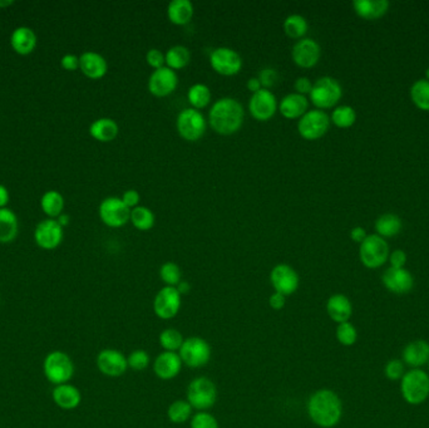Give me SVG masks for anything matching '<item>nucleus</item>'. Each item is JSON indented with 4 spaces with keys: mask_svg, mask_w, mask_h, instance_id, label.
I'll return each instance as SVG.
<instances>
[{
    "mask_svg": "<svg viewBox=\"0 0 429 428\" xmlns=\"http://www.w3.org/2000/svg\"><path fill=\"white\" fill-rule=\"evenodd\" d=\"M52 398L57 407L64 411H73L80 407L82 393L80 389L71 383L55 386L52 391Z\"/></svg>",
    "mask_w": 429,
    "mask_h": 428,
    "instance_id": "obj_25",
    "label": "nucleus"
},
{
    "mask_svg": "<svg viewBox=\"0 0 429 428\" xmlns=\"http://www.w3.org/2000/svg\"><path fill=\"white\" fill-rule=\"evenodd\" d=\"M127 363H128V368L141 372L150 366L151 357L143 349H136L127 357Z\"/></svg>",
    "mask_w": 429,
    "mask_h": 428,
    "instance_id": "obj_44",
    "label": "nucleus"
},
{
    "mask_svg": "<svg viewBox=\"0 0 429 428\" xmlns=\"http://www.w3.org/2000/svg\"><path fill=\"white\" fill-rule=\"evenodd\" d=\"M179 84V77L171 68L162 67L153 71L148 78V91L156 97H167L173 93Z\"/></svg>",
    "mask_w": 429,
    "mask_h": 428,
    "instance_id": "obj_19",
    "label": "nucleus"
},
{
    "mask_svg": "<svg viewBox=\"0 0 429 428\" xmlns=\"http://www.w3.org/2000/svg\"><path fill=\"white\" fill-rule=\"evenodd\" d=\"M322 49L317 40L303 38L297 40L291 51L292 62L300 68L315 67L320 60Z\"/></svg>",
    "mask_w": 429,
    "mask_h": 428,
    "instance_id": "obj_20",
    "label": "nucleus"
},
{
    "mask_svg": "<svg viewBox=\"0 0 429 428\" xmlns=\"http://www.w3.org/2000/svg\"><path fill=\"white\" fill-rule=\"evenodd\" d=\"M399 391L405 403L419 406L429 400V373L423 368L408 369L399 381Z\"/></svg>",
    "mask_w": 429,
    "mask_h": 428,
    "instance_id": "obj_3",
    "label": "nucleus"
},
{
    "mask_svg": "<svg viewBox=\"0 0 429 428\" xmlns=\"http://www.w3.org/2000/svg\"><path fill=\"white\" fill-rule=\"evenodd\" d=\"M80 69L89 80H100L106 75L108 64L103 55L89 51L80 55Z\"/></svg>",
    "mask_w": 429,
    "mask_h": 428,
    "instance_id": "obj_26",
    "label": "nucleus"
},
{
    "mask_svg": "<svg viewBox=\"0 0 429 428\" xmlns=\"http://www.w3.org/2000/svg\"><path fill=\"white\" fill-rule=\"evenodd\" d=\"M146 62L148 63L150 67H152L155 71L159 68L165 67L166 57L165 53L162 51H159L157 48L150 49L146 54Z\"/></svg>",
    "mask_w": 429,
    "mask_h": 428,
    "instance_id": "obj_47",
    "label": "nucleus"
},
{
    "mask_svg": "<svg viewBox=\"0 0 429 428\" xmlns=\"http://www.w3.org/2000/svg\"><path fill=\"white\" fill-rule=\"evenodd\" d=\"M384 288L392 294L405 295L414 288V276L405 268H388L382 275Z\"/></svg>",
    "mask_w": 429,
    "mask_h": 428,
    "instance_id": "obj_18",
    "label": "nucleus"
},
{
    "mask_svg": "<svg viewBox=\"0 0 429 428\" xmlns=\"http://www.w3.org/2000/svg\"><path fill=\"white\" fill-rule=\"evenodd\" d=\"M326 313L331 321L337 324L350 321L353 315V303L347 295L333 294L326 301Z\"/></svg>",
    "mask_w": 429,
    "mask_h": 428,
    "instance_id": "obj_24",
    "label": "nucleus"
},
{
    "mask_svg": "<svg viewBox=\"0 0 429 428\" xmlns=\"http://www.w3.org/2000/svg\"><path fill=\"white\" fill-rule=\"evenodd\" d=\"M76 372L74 362L69 355L62 350L48 353L43 361V373L46 381L54 386L69 383Z\"/></svg>",
    "mask_w": 429,
    "mask_h": 428,
    "instance_id": "obj_4",
    "label": "nucleus"
},
{
    "mask_svg": "<svg viewBox=\"0 0 429 428\" xmlns=\"http://www.w3.org/2000/svg\"><path fill=\"white\" fill-rule=\"evenodd\" d=\"M279 103L275 94L270 89H260L251 96L249 100V111L251 116L256 121L265 122L269 121L277 114Z\"/></svg>",
    "mask_w": 429,
    "mask_h": 428,
    "instance_id": "obj_16",
    "label": "nucleus"
},
{
    "mask_svg": "<svg viewBox=\"0 0 429 428\" xmlns=\"http://www.w3.org/2000/svg\"><path fill=\"white\" fill-rule=\"evenodd\" d=\"M122 201L125 202V206L127 208H137L139 206V201H141V196H139V191H136V190H127L125 194L122 195Z\"/></svg>",
    "mask_w": 429,
    "mask_h": 428,
    "instance_id": "obj_52",
    "label": "nucleus"
},
{
    "mask_svg": "<svg viewBox=\"0 0 429 428\" xmlns=\"http://www.w3.org/2000/svg\"><path fill=\"white\" fill-rule=\"evenodd\" d=\"M343 96V88L333 77H322L313 84L309 98L317 109L333 108Z\"/></svg>",
    "mask_w": 429,
    "mask_h": 428,
    "instance_id": "obj_6",
    "label": "nucleus"
},
{
    "mask_svg": "<svg viewBox=\"0 0 429 428\" xmlns=\"http://www.w3.org/2000/svg\"><path fill=\"white\" fill-rule=\"evenodd\" d=\"M60 66L68 72L77 71L80 68V57H77L76 54H66L60 60Z\"/></svg>",
    "mask_w": 429,
    "mask_h": 428,
    "instance_id": "obj_50",
    "label": "nucleus"
},
{
    "mask_svg": "<svg viewBox=\"0 0 429 428\" xmlns=\"http://www.w3.org/2000/svg\"><path fill=\"white\" fill-rule=\"evenodd\" d=\"M184 363L181 361V357L176 352H162L159 353L155 363H153V372L162 381H171L180 375Z\"/></svg>",
    "mask_w": 429,
    "mask_h": 428,
    "instance_id": "obj_22",
    "label": "nucleus"
},
{
    "mask_svg": "<svg viewBox=\"0 0 429 428\" xmlns=\"http://www.w3.org/2000/svg\"><path fill=\"white\" fill-rule=\"evenodd\" d=\"M313 82H311L308 77H299L295 83H294V88H295V93L301 94V96H306V94H310L311 89H313Z\"/></svg>",
    "mask_w": 429,
    "mask_h": 428,
    "instance_id": "obj_51",
    "label": "nucleus"
},
{
    "mask_svg": "<svg viewBox=\"0 0 429 428\" xmlns=\"http://www.w3.org/2000/svg\"><path fill=\"white\" fill-rule=\"evenodd\" d=\"M308 20L300 14H291L284 20V32L292 39H303L308 33Z\"/></svg>",
    "mask_w": 429,
    "mask_h": 428,
    "instance_id": "obj_36",
    "label": "nucleus"
},
{
    "mask_svg": "<svg viewBox=\"0 0 429 428\" xmlns=\"http://www.w3.org/2000/svg\"><path fill=\"white\" fill-rule=\"evenodd\" d=\"M403 363L410 369H419L426 367L429 362V341L424 339H414L405 344L402 350Z\"/></svg>",
    "mask_w": 429,
    "mask_h": 428,
    "instance_id": "obj_21",
    "label": "nucleus"
},
{
    "mask_svg": "<svg viewBox=\"0 0 429 428\" xmlns=\"http://www.w3.org/2000/svg\"><path fill=\"white\" fill-rule=\"evenodd\" d=\"M270 283L277 293L289 296L299 288L300 278L297 270L288 264H277L270 273Z\"/></svg>",
    "mask_w": 429,
    "mask_h": 428,
    "instance_id": "obj_14",
    "label": "nucleus"
},
{
    "mask_svg": "<svg viewBox=\"0 0 429 428\" xmlns=\"http://www.w3.org/2000/svg\"><path fill=\"white\" fill-rule=\"evenodd\" d=\"M285 304H286V296H284V295L277 293V292H274L270 295L269 305H270L271 309L281 310V309H284Z\"/></svg>",
    "mask_w": 429,
    "mask_h": 428,
    "instance_id": "obj_53",
    "label": "nucleus"
},
{
    "mask_svg": "<svg viewBox=\"0 0 429 428\" xmlns=\"http://www.w3.org/2000/svg\"><path fill=\"white\" fill-rule=\"evenodd\" d=\"M119 132L117 122L108 117L98 118L89 126V134L99 142H111L119 136Z\"/></svg>",
    "mask_w": 429,
    "mask_h": 428,
    "instance_id": "obj_31",
    "label": "nucleus"
},
{
    "mask_svg": "<svg viewBox=\"0 0 429 428\" xmlns=\"http://www.w3.org/2000/svg\"><path fill=\"white\" fill-rule=\"evenodd\" d=\"M176 127L180 136L189 142H196L205 134L207 122L204 114L195 108L182 109L177 116Z\"/></svg>",
    "mask_w": 429,
    "mask_h": 428,
    "instance_id": "obj_9",
    "label": "nucleus"
},
{
    "mask_svg": "<svg viewBox=\"0 0 429 428\" xmlns=\"http://www.w3.org/2000/svg\"><path fill=\"white\" fill-rule=\"evenodd\" d=\"M191 428H220V426L218 420L211 413L205 411L192 416Z\"/></svg>",
    "mask_w": 429,
    "mask_h": 428,
    "instance_id": "obj_46",
    "label": "nucleus"
},
{
    "mask_svg": "<svg viewBox=\"0 0 429 428\" xmlns=\"http://www.w3.org/2000/svg\"><path fill=\"white\" fill-rule=\"evenodd\" d=\"M102 222L110 228H122L131 217V208H127L121 197H107L100 202L98 208Z\"/></svg>",
    "mask_w": 429,
    "mask_h": 428,
    "instance_id": "obj_11",
    "label": "nucleus"
},
{
    "mask_svg": "<svg viewBox=\"0 0 429 428\" xmlns=\"http://www.w3.org/2000/svg\"><path fill=\"white\" fill-rule=\"evenodd\" d=\"M426 77H427L426 80H429V67L428 69H427V72H426Z\"/></svg>",
    "mask_w": 429,
    "mask_h": 428,
    "instance_id": "obj_60",
    "label": "nucleus"
},
{
    "mask_svg": "<svg viewBox=\"0 0 429 428\" xmlns=\"http://www.w3.org/2000/svg\"><path fill=\"white\" fill-rule=\"evenodd\" d=\"M9 202V191L6 186L0 185V208H4Z\"/></svg>",
    "mask_w": 429,
    "mask_h": 428,
    "instance_id": "obj_56",
    "label": "nucleus"
},
{
    "mask_svg": "<svg viewBox=\"0 0 429 428\" xmlns=\"http://www.w3.org/2000/svg\"><path fill=\"white\" fill-rule=\"evenodd\" d=\"M34 240L40 249L54 250L63 241V228L55 219L43 220L35 228Z\"/></svg>",
    "mask_w": 429,
    "mask_h": 428,
    "instance_id": "obj_17",
    "label": "nucleus"
},
{
    "mask_svg": "<svg viewBox=\"0 0 429 428\" xmlns=\"http://www.w3.org/2000/svg\"><path fill=\"white\" fill-rule=\"evenodd\" d=\"M246 87L252 94L256 93L260 89H263L261 82L258 77H251L250 80H247V83H246Z\"/></svg>",
    "mask_w": 429,
    "mask_h": 428,
    "instance_id": "obj_55",
    "label": "nucleus"
},
{
    "mask_svg": "<svg viewBox=\"0 0 429 428\" xmlns=\"http://www.w3.org/2000/svg\"><path fill=\"white\" fill-rule=\"evenodd\" d=\"M187 401L192 409L205 412L212 409L218 401V387L207 377H198L192 380L187 387Z\"/></svg>",
    "mask_w": 429,
    "mask_h": 428,
    "instance_id": "obj_5",
    "label": "nucleus"
},
{
    "mask_svg": "<svg viewBox=\"0 0 429 428\" xmlns=\"http://www.w3.org/2000/svg\"><path fill=\"white\" fill-rule=\"evenodd\" d=\"M19 231L17 215L10 208H0V244L13 242Z\"/></svg>",
    "mask_w": 429,
    "mask_h": 428,
    "instance_id": "obj_29",
    "label": "nucleus"
},
{
    "mask_svg": "<svg viewBox=\"0 0 429 428\" xmlns=\"http://www.w3.org/2000/svg\"><path fill=\"white\" fill-rule=\"evenodd\" d=\"M179 355L189 368H202L211 359V346L201 337H189L185 338Z\"/></svg>",
    "mask_w": 429,
    "mask_h": 428,
    "instance_id": "obj_7",
    "label": "nucleus"
},
{
    "mask_svg": "<svg viewBox=\"0 0 429 428\" xmlns=\"http://www.w3.org/2000/svg\"><path fill=\"white\" fill-rule=\"evenodd\" d=\"M258 78L261 82L263 88L269 89V88L277 84V82L279 80V73H277V69H274V68H264V69H261Z\"/></svg>",
    "mask_w": 429,
    "mask_h": 428,
    "instance_id": "obj_48",
    "label": "nucleus"
},
{
    "mask_svg": "<svg viewBox=\"0 0 429 428\" xmlns=\"http://www.w3.org/2000/svg\"><path fill=\"white\" fill-rule=\"evenodd\" d=\"M13 0H0V9H4V8H9L10 6H13Z\"/></svg>",
    "mask_w": 429,
    "mask_h": 428,
    "instance_id": "obj_59",
    "label": "nucleus"
},
{
    "mask_svg": "<svg viewBox=\"0 0 429 428\" xmlns=\"http://www.w3.org/2000/svg\"><path fill=\"white\" fill-rule=\"evenodd\" d=\"M40 208L43 210V213L49 216L51 219L58 217L60 214H63V208H64V199L63 196L55 191L51 190L46 191V194L42 196L40 199Z\"/></svg>",
    "mask_w": 429,
    "mask_h": 428,
    "instance_id": "obj_33",
    "label": "nucleus"
},
{
    "mask_svg": "<svg viewBox=\"0 0 429 428\" xmlns=\"http://www.w3.org/2000/svg\"><path fill=\"white\" fill-rule=\"evenodd\" d=\"M192 409L191 404L189 403L187 400H177V401L172 402L167 409V417L168 420L175 423V425H181L185 422L191 420Z\"/></svg>",
    "mask_w": 429,
    "mask_h": 428,
    "instance_id": "obj_37",
    "label": "nucleus"
},
{
    "mask_svg": "<svg viewBox=\"0 0 429 428\" xmlns=\"http://www.w3.org/2000/svg\"><path fill=\"white\" fill-rule=\"evenodd\" d=\"M159 278L166 287H177L182 280V273L177 264L167 261L159 268Z\"/></svg>",
    "mask_w": 429,
    "mask_h": 428,
    "instance_id": "obj_43",
    "label": "nucleus"
},
{
    "mask_svg": "<svg viewBox=\"0 0 429 428\" xmlns=\"http://www.w3.org/2000/svg\"><path fill=\"white\" fill-rule=\"evenodd\" d=\"M195 9L190 0H172L167 7V17L175 26H185L190 23Z\"/></svg>",
    "mask_w": 429,
    "mask_h": 428,
    "instance_id": "obj_30",
    "label": "nucleus"
},
{
    "mask_svg": "<svg viewBox=\"0 0 429 428\" xmlns=\"http://www.w3.org/2000/svg\"><path fill=\"white\" fill-rule=\"evenodd\" d=\"M176 289L179 290V293L181 295L189 294L190 293V290H191V285H190V283L189 281L181 280L179 285L176 287Z\"/></svg>",
    "mask_w": 429,
    "mask_h": 428,
    "instance_id": "obj_57",
    "label": "nucleus"
},
{
    "mask_svg": "<svg viewBox=\"0 0 429 428\" xmlns=\"http://www.w3.org/2000/svg\"><path fill=\"white\" fill-rule=\"evenodd\" d=\"M96 363L99 372L111 378H119L128 369L127 357L117 349H102L97 355Z\"/></svg>",
    "mask_w": 429,
    "mask_h": 428,
    "instance_id": "obj_15",
    "label": "nucleus"
},
{
    "mask_svg": "<svg viewBox=\"0 0 429 428\" xmlns=\"http://www.w3.org/2000/svg\"><path fill=\"white\" fill-rule=\"evenodd\" d=\"M367 236H368L367 231L362 226H356V228L351 229V231H350V239L354 242H358V244H362L367 239Z\"/></svg>",
    "mask_w": 429,
    "mask_h": 428,
    "instance_id": "obj_54",
    "label": "nucleus"
},
{
    "mask_svg": "<svg viewBox=\"0 0 429 428\" xmlns=\"http://www.w3.org/2000/svg\"><path fill=\"white\" fill-rule=\"evenodd\" d=\"M279 111L288 120H300L309 111V100L295 92L286 94L279 103Z\"/></svg>",
    "mask_w": 429,
    "mask_h": 428,
    "instance_id": "obj_23",
    "label": "nucleus"
},
{
    "mask_svg": "<svg viewBox=\"0 0 429 428\" xmlns=\"http://www.w3.org/2000/svg\"><path fill=\"white\" fill-rule=\"evenodd\" d=\"M159 341V346L164 348L165 352H176L177 353L182 347L185 338L177 329L167 328L161 332Z\"/></svg>",
    "mask_w": 429,
    "mask_h": 428,
    "instance_id": "obj_39",
    "label": "nucleus"
},
{
    "mask_svg": "<svg viewBox=\"0 0 429 428\" xmlns=\"http://www.w3.org/2000/svg\"><path fill=\"white\" fill-rule=\"evenodd\" d=\"M356 13L365 20L382 18L388 12L389 1L387 0H356L353 3Z\"/></svg>",
    "mask_w": 429,
    "mask_h": 428,
    "instance_id": "obj_28",
    "label": "nucleus"
},
{
    "mask_svg": "<svg viewBox=\"0 0 429 428\" xmlns=\"http://www.w3.org/2000/svg\"><path fill=\"white\" fill-rule=\"evenodd\" d=\"M427 368H428V373H429V362H428V364H427Z\"/></svg>",
    "mask_w": 429,
    "mask_h": 428,
    "instance_id": "obj_61",
    "label": "nucleus"
},
{
    "mask_svg": "<svg viewBox=\"0 0 429 428\" xmlns=\"http://www.w3.org/2000/svg\"><path fill=\"white\" fill-rule=\"evenodd\" d=\"M357 114L356 109L350 106H339L331 114V122L337 127L349 128L356 123Z\"/></svg>",
    "mask_w": 429,
    "mask_h": 428,
    "instance_id": "obj_41",
    "label": "nucleus"
},
{
    "mask_svg": "<svg viewBox=\"0 0 429 428\" xmlns=\"http://www.w3.org/2000/svg\"><path fill=\"white\" fill-rule=\"evenodd\" d=\"M55 220L58 221V224H60L62 228H64L67 225H69V221H71V217H69V215L67 214H60Z\"/></svg>",
    "mask_w": 429,
    "mask_h": 428,
    "instance_id": "obj_58",
    "label": "nucleus"
},
{
    "mask_svg": "<svg viewBox=\"0 0 429 428\" xmlns=\"http://www.w3.org/2000/svg\"><path fill=\"white\" fill-rule=\"evenodd\" d=\"M166 67L171 68L172 71H180L185 68L190 60H191V53L189 48L185 46H175L171 47L165 54Z\"/></svg>",
    "mask_w": 429,
    "mask_h": 428,
    "instance_id": "obj_34",
    "label": "nucleus"
},
{
    "mask_svg": "<svg viewBox=\"0 0 429 428\" xmlns=\"http://www.w3.org/2000/svg\"><path fill=\"white\" fill-rule=\"evenodd\" d=\"M155 214L151 208L146 206H137L131 210V217L130 221L132 222L133 226L139 231H148L155 226Z\"/></svg>",
    "mask_w": 429,
    "mask_h": 428,
    "instance_id": "obj_38",
    "label": "nucleus"
},
{
    "mask_svg": "<svg viewBox=\"0 0 429 428\" xmlns=\"http://www.w3.org/2000/svg\"><path fill=\"white\" fill-rule=\"evenodd\" d=\"M358 329L351 321L338 324L335 329V338L344 347H353L358 341Z\"/></svg>",
    "mask_w": 429,
    "mask_h": 428,
    "instance_id": "obj_42",
    "label": "nucleus"
},
{
    "mask_svg": "<svg viewBox=\"0 0 429 428\" xmlns=\"http://www.w3.org/2000/svg\"><path fill=\"white\" fill-rule=\"evenodd\" d=\"M331 127V117L322 109H309L297 122V131L308 141L322 139Z\"/></svg>",
    "mask_w": 429,
    "mask_h": 428,
    "instance_id": "obj_10",
    "label": "nucleus"
},
{
    "mask_svg": "<svg viewBox=\"0 0 429 428\" xmlns=\"http://www.w3.org/2000/svg\"><path fill=\"white\" fill-rule=\"evenodd\" d=\"M211 91L204 83H195L191 87L189 88L187 92V100L189 103L191 105V108L195 109H202L207 107L211 102Z\"/></svg>",
    "mask_w": 429,
    "mask_h": 428,
    "instance_id": "obj_35",
    "label": "nucleus"
},
{
    "mask_svg": "<svg viewBox=\"0 0 429 428\" xmlns=\"http://www.w3.org/2000/svg\"><path fill=\"white\" fill-rule=\"evenodd\" d=\"M402 220L394 214H384L376 221V235L380 238H393L402 231Z\"/></svg>",
    "mask_w": 429,
    "mask_h": 428,
    "instance_id": "obj_32",
    "label": "nucleus"
},
{
    "mask_svg": "<svg viewBox=\"0 0 429 428\" xmlns=\"http://www.w3.org/2000/svg\"><path fill=\"white\" fill-rule=\"evenodd\" d=\"M244 116V107L238 100L224 97L213 103L209 112V122L216 134L230 136L243 127Z\"/></svg>",
    "mask_w": 429,
    "mask_h": 428,
    "instance_id": "obj_2",
    "label": "nucleus"
},
{
    "mask_svg": "<svg viewBox=\"0 0 429 428\" xmlns=\"http://www.w3.org/2000/svg\"><path fill=\"white\" fill-rule=\"evenodd\" d=\"M390 268L402 269L405 268V264H407V254L403 251V250H394L393 253H390L389 259Z\"/></svg>",
    "mask_w": 429,
    "mask_h": 428,
    "instance_id": "obj_49",
    "label": "nucleus"
},
{
    "mask_svg": "<svg viewBox=\"0 0 429 428\" xmlns=\"http://www.w3.org/2000/svg\"><path fill=\"white\" fill-rule=\"evenodd\" d=\"M10 46L15 53L28 55L37 47V35L29 27H18L10 35Z\"/></svg>",
    "mask_w": 429,
    "mask_h": 428,
    "instance_id": "obj_27",
    "label": "nucleus"
},
{
    "mask_svg": "<svg viewBox=\"0 0 429 428\" xmlns=\"http://www.w3.org/2000/svg\"><path fill=\"white\" fill-rule=\"evenodd\" d=\"M306 411L317 427L334 428L343 418V401L331 389H317L309 397Z\"/></svg>",
    "mask_w": 429,
    "mask_h": 428,
    "instance_id": "obj_1",
    "label": "nucleus"
},
{
    "mask_svg": "<svg viewBox=\"0 0 429 428\" xmlns=\"http://www.w3.org/2000/svg\"><path fill=\"white\" fill-rule=\"evenodd\" d=\"M388 242L379 235H368L360 244L359 258L365 268L378 269L383 267L389 259Z\"/></svg>",
    "mask_w": 429,
    "mask_h": 428,
    "instance_id": "obj_8",
    "label": "nucleus"
},
{
    "mask_svg": "<svg viewBox=\"0 0 429 428\" xmlns=\"http://www.w3.org/2000/svg\"><path fill=\"white\" fill-rule=\"evenodd\" d=\"M405 364L403 363L401 358H393L385 363L384 366V375L388 381L399 382L402 380L403 375L407 372Z\"/></svg>",
    "mask_w": 429,
    "mask_h": 428,
    "instance_id": "obj_45",
    "label": "nucleus"
},
{
    "mask_svg": "<svg viewBox=\"0 0 429 428\" xmlns=\"http://www.w3.org/2000/svg\"><path fill=\"white\" fill-rule=\"evenodd\" d=\"M410 98L419 109L429 111V80H416L410 87Z\"/></svg>",
    "mask_w": 429,
    "mask_h": 428,
    "instance_id": "obj_40",
    "label": "nucleus"
},
{
    "mask_svg": "<svg viewBox=\"0 0 429 428\" xmlns=\"http://www.w3.org/2000/svg\"><path fill=\"white\" fill-rule=\"evenodd\" d=\"M182 305V295L176 287H164L153 301V312L162 321H171L179 314Z\"/></svg>",
    "mask_w": 429,
    "mask_h": 428,
    "instance_id": "obj_12",
    "label": "nucleus"
},
{
    "mask_svg": "<svg viewBox=\"0 0 429 428\" xmlns=\"http://www.w3.org/2000/svg\"><path fill=\"white\" fill-rule=\"evenodd\" d=\"M210 64L216 73L231 77L241 71L243 60L232 48L218 47L212 51Z\"/></svg>",
    "mask_w": 429,
    "mask_h": 428,
    "instance_id": "obj_13",
    "label": "nucleus"
}]
</instances>
